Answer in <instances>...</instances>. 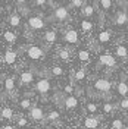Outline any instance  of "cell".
<instances>
[{"label": "cell", "instance_id": "obj_1", "mask_svg": "<svg viewBox=\"0 0 128 129\" xmlns=\"http://www.w3.org/2000/svg\"><path fill=\"white\" fill-rule=\"evenodd\" d=\"M50 88H52V85H50V81L46 79V78H43V79H40L37 84H35V87H34V91L35 92H38V94H47L49 91H50Z\"/></svg>", "mask_w": 128, "mask_h": 129}, {"label": "cell", "instance_id": "obj_2", "mask_svg": "<svg viewBox=\"0 0 128 129\" xmlns=\"http://www.w3.org/2000/svg\"><path fill=\"white\" fill-rule=\"evenodd\" d=\"M27 56L31 60H38L43 57V48L38 47V46H30L27 48Z\"/></svg>", "mask_w": 128, "mask_h": 129}, {"label": "cell", "instance_id": "obj_3", "mask_svg": "<svg viewBox=\"0 0 128 129\" xmlns=\"http://www.w3.org/2000/svg\"><path fill=\"white\" fill-rule=\"evenodd\" d=\"M69 18V12H68V8H63V6H60V8H56L55 9V12H53V19H56L59 22H63Z\"/></svg>", "mask_w": 128, "mask_h": 129}, {"label": "cell", "instance_id": "obj_4", "mask_svg": "<svg viewBox=\"0 0 128 129\" xmlns=\"http://www.w3.org/2000/svg\"><path fill=\"white\" fill-rule=\"evenodd\" d=\"M28 26L31 29H43L46 26V22L41 19L40 16H30L28 19Z\"/></svg>", "mask_w": 128, "mask_h": 129}, {"label": "cell", "instance_id": "obj_5", "mask_svg": "<svg viewBox=\"0 0 128 129\" xmlns=\"http://www.w3.org/2000/svg\"><path fill=\"white\" fill-rule=\"evenodd\" d=\"M93 87H94V89L100 91V92H109L112 84H111V81H108V79H97Z\"/></svg>", "mask_w": 128, "mask_h": 129}, {"label": "cell", "instance_id": "obj_6", "mask_svg": "<svg viewBox=\"0 0 128 129\" xmlns=\"http://www.w3.org/2000/svg\"><path fill=\"white\" fill-rule=\"evenodd\" d=\"M30 117H31L32 120H43V119H44V112H43V109L38 107V106L31 107V110H30Z\"/></svg>", "mask_w": 128, "mask_h": 129}, {"label": "cell", "instance_id": "obj_7", "mask_svg": "<svg viewBox=\"0 0 128 129\" xmlns=\"http://www.w3.org/2000/svg\"><path fill=\"white\" fill-rule=\"evenodd\" d=\"M63 106H65L66 110H75V109L78 107V98L74 97V95L66 97V98L63 100Z\"/></svg>", "mask_w": 128, "mask_h": 129}, {"label": "cell", "instance_id": "obj_8", "mask_svg": "<svg viewBox=\"0 0 128 129\" xmlns=\"http://www.w3.org/2000/svg\"><path fill=\"white\" fill-rule=\"evenodd\" d=\"M99 62H100V64L109 66V68H115L116 66V62H115L113 56H111V54H102V56L99 57Z\"/></svg>", "mask_w": 128, "mask_h": 129}, {"label": "cell", "instance_id": "obj_9", "mask_svg": "<svg viewBox=\"0 0 128 129\" xmlns=\"http://www.w3.org/2000/svg\"><path fill=\"white\" fill-rule=\"evenodd\" d=\"M63 40L66 41V43H69V44H77V43H78V31H75V29L66 31Z\"/></svg>", "mask_w": 128, "mask_h": 129}, {"label": "cell", "instance_id": "obj_10", "mask_svg": "<svg viewBox=\"0 0 128 129\" xmlns=\"http://www.w3.org/2000/svg\"><path fill=\"white\" fill-rule=\"evenodd\" d=\"M100 125L99 117H86L84 119V128L86 129H96Z\"/></svg>", "mask_w": 128, "mask_h": 129}, {"label": "cell", "instance_id": "obj_11", "mask_svg": "<svg viewBox=\"0 0 128 129\" xmlns=\"http://www.w3.org/2000/svg\"><path fill=\"white\" fill-rule=\"evenodd\" d=\"M19 79H21V84H22V85H28V84L32 82L34 75H32V72H22L19 75Z\"/></svg>", "mask_w": 128, "mask_h": 129}, {"label": "cell", "instance_id": "obj_12", "mask_svg": "<svg viewBox=\"0 0 128 129\" xmlns=\"http://www.w3.org/2000/svg\"><path fill=\"white\" fill-rule=\"evenodd\" d=\"M15 60H16V51L12 50V48H8L6 53H5V62L12 64V63H15Z\"/></svg>", "mask_w": 128, "mask_h": 129}, {"label": "cell", "instance_id": "obj_13", "mask_svg": "<svg viewBox=\"0 0 128 129\" xmlns=\"http://www.w3.org/2000/svg\"><path fill=\"white\" fill-rule=\"evenodd\" d=\"M127 21H128L127 12H118L115 15V24L116 25H124V24H127Z\"/></svg>", "mask_w": 128, "mask_h": 129}, {"label": "cell", "instance_id": "obj_14", "mask_svg": "<svg viewBox=\"0 0 128 129\" xmlns=\"http://www.w3.org/2000/svg\"><path fill=\"white\" fill-rule=\"evenodd\" d=\"M111 31H108V29H104V31H102L99 35H97V40H99V43H102V44H106V43H109L111 41Z\"/></svg>", "mask_w": 128, "mask_h": 129}, {"label": "cell", "instance_id": "obj_15", "mask_svg": "<svg viewBox=\"0 0 128 129\" xmlns=\"http://www.w3.org/2000/svg\"><path fill=\"white\" fill-rule=\"evenodd\" d=\"M81 12H82V15L86 16V18H91V16L94 15V8L91 5H84L82 9H81Z\"/></svg>", "mask_w": 128, "mask_h": 129}, {"label": "cell", "instance_id": "obj_16", "mask_svg": "<svg viewBox=\"0 0 128 129\" xmlns=\"http://www.w3.org/2000/svg\"><path fill=\"white\" fill-rule=\"evenodd\" d=\"M9 24L10 26H19L21 25V16L18 15V13H12V15L9 16Z\"/></svg>", "mask_w": 128, "mask_h": 129}, {"label": "cell", "instance_id": "obj_17", "mask_svg": "<svg viewBox=\"0 0 128 129\" xmlns=\"http://www.w3.org/2000/svg\"><path fill=\"white\" fill-rule=\"evenodd\" d=\"M118 92H119L122 97H127L128 95V84H127V82L121 81L119 84H118Z\"/></svg>", "mask_w": 128, "mask_h": 129}, {"label": "cell", "instance_id": "obj_18", "mask_svg": "<svg viewBox=\"0 0 128 129\" xmlns=\"http://www.w3.org/2000/svg\"><path fill=\"white\" fill-rule=\"evenodd\" d=\"M3 38L8 41V43H15V41H16V34H15V32H12V31H5Z\"/></svg>", "mask_w": 128, "mask_h": 129}, {"label": "cell", "instance_id": "obj_19", "mask_svg": "<svg viewBox=\"0 0 128 129\" xmlns=\"http://www.w3.org/2000/svg\"><path fill=\"white\" fill-rule=\"evenodd\" d=\"M13 88H15V79L13 78H6V81H5V89L8 92H10Z\"/></svg>", "mask_w": 128, "mask_h": 129}, {"label": "cell", "instance_id": "obj_20", "mask_svg": "<svg viewBox=\"0 0 128 129\" xmlns=\"http://www.w3.org/2000/svg\"><path fill=\"white\" fill-rule=\"evenodd\" d=\"M19 107L22 109V110H31V100L30 98H22L21 100V103H19Z\"/></svg>", "mask_w": 128, "mask_h": 129}, {"label": "cell", "instance_id": "obj_21", "mask_svg": "<svg viewBox=\"0 0 128 129\" xmlns=\"http://www.w3.org/2000/svg\"><path fill=\"white\" fill-rule=\"evenodd\" d=\"M44 40L47 41V43H55L56 41V31H47L46 32V35H44Z\"/></svg>", "mask_w": 128, "mask_h": 129}, {"label": "cell", "instance_id": "obj_22", "mask_svg": "<svg viewBox=\"0 0 128 129\" xmlns=\"http://www.w3.org/2000/svg\"><path fill=\"white\" fill-rule=\"evenodd\" d=\"M78 59H80L81 62H86L87 63L88 60H90V53H88L87 50H80L78 51Z\"/></svg>", "mask_w": 128, "mask_h": 129}, {"label": "cell", "instance_id": "obj_23", "mask_svg": "<svg viewBox=\"0 0 128 129\" xmlns=\"http://www.w3.org/2000/svg\"><path fill=\"white\" fill-rule=\"evenodd\" d=\"M12 116H13V110L12 109H9V107H5L3 110H2V119H12Z\"/></svg>", "mask_w": 128, "mask_h": 129}, {"label": "cell", "instance_id": "obj_24", "mask_svg": "<svg viewBox=\"0 0 128 129\" xmlns=\"http://www.w3.org/2000/svg\"><path fill=\"white\" fill-rule=\"evenodd\" d=\"M116 56L119 57H127L128 56V50L125 46H118L116 47Z\"/></svg>", "mask_w": 128, "mask_h": 129}, {"label": "cell", "instance_id": "obj_25", "mask_svg": "<svg viewBox=\"0 0 128 129\" xmlns=\"http://www.w3.org/2000/svg\"><path fill=\"white\" fill-rule=\"evenodd\" d=\"M59 117H60L59 112L52 110V112L49 113V116H47V122H56V120H59Z\"/></svg>", "mask_w": 128, "mask_h": 129}, {"label": "cell", "instance_id": "obj_26", "mask_svg": "<svg viewBox=\"0 0 128 129\" xmlns=\"http://www.w3.org/2000/svg\"><path fill=\"white\" fill-rule=\"evenodd\" d=\"M81 28H82V31H91L93 24L88 19H84V21H81Z\"/></svg>", "mask_w": 128, "mask_h": 129}, {"label": "cell", "instance_id": "obj_27", "mask_svg": "<svg viewBox=\"0 0 128 129\" xmlns=\"http://www.w3.org/2000/svg\"><path fill=\"white\" fill-rule=\"evenodd\" d=\"M112 129H124V122L121 119H113L112 120Z\"/></svg>", "mask_w": 128, "mask_h": 129}, {"label": "cell", "instance_id": "obj_28", "mask_svg": "<svg viewBox=\"0 0 128 129\" xmlns=\"http://www.w3.org/2000/svg\"><path fill=\"white\" fill-rule=\"evenodd\" d=\"M52 75H55V76H62V75H63V69H62L60 66H53V68H52Z\"/></svg>", "mask_w": 128, "mask_h": 129}, {"label": "cell", "instance_id": "obj_29", "mask_svg": "<svg viewBox=\"0 0 128 129\" xmlns=\"http://www.w3.org/2000/svg\"><path fill=\"white\" fill-rule=\"evenodd\" d=\"M69 56H71V54H69V51H68L66 48H62V50L59 51V57H60L62 60H68V59H69Z\"/></svg>", "mask_w": 128, "mask_h": 129}, {"label": "cell", "instance_id": "obj_30", "mask_svg": "<svg viewBox=\"0 0 128 129\" xmlns=\"http://www.w3.org/2000/svg\"><path fill=\"white\" fill-rule=\"evenodd\" d=\"M86 109H87V112H90V113H96L97 112V104L96 103H87Z\"/></svg>", "mask_w": 128, "mask_h": 129}, {"label": "cell", "instance_id": "obj_31", "mask_svg": "<svg viewBox=\"0 0 128 129\" xmlns=\"http://www.w3.org/2000/svg\"><path fill=\"white\" fill-rule=\"evenodd\" d=\"M100 5L104 10H109L111 6H112V0H100Z\"/></svg>", "mask_w": 128, "mask_h": 129}, {"label": "cell", "instance_id": "obj_32", "mask_svg": "<svg viewBox=\"0 0 128 129\" xmlns=\"http://www.w3.org/2000/svg\"><path fill=\"white\" fill-rule=\"evenodd\" d=\"M84 5H86V3H84L82 0H71V6L72 8H81L82 9Z\"/></svg>", "mask_w": 128, "mask_h": 129}, {"label": "cell", "instance_id": "obj_33", "mask_svg": "<svg viewBox=\"0 0 128 129\" xmlns=\"http://www.w3.org/2000/svg\"><path fill=\"white\" fill-rule=\"evenodd\" d=\"M121 110H128V98H124V100H121L119 104H118Z\"/></svg>", "mask_w": 128, "mask_h": 129}, {"label": "cell", "instance_id": "obj_34", "mask_svg": "<svg viewBox=\"0 0 128 129\" xmlns=\"http://www.w3.org/2000/svg\"><path fill=\"white\" fill-rule=\"evenodd\" d=\"M103 112L104 113H112L113 112V106L111 103H103Z\"/></svg>", "mask_w": 128, "mask_h": 129}, {"label": "cell", "instance_id": "obj_35", "mask_svg": "<svg viewBox=\"0 0 128 129\" xmlns=\"http://www.w3.org/2000/svg\"><path fill=\"white\" fill-rule=\"evenodd\" d=\"M84 78H86V71L80 69L78 72L75 73V79H77V81H81V79H84Z\"/></svg>", "mask_w": 128, "mask_h": 129}, {"label": "cell", "instance_id": "obj_36", "mask_svg": "<svg viewBox=\"0 0 128 129\" xmlns=\"http://www.w3.org/2000/svg\"><path fill=\"white\" fill-rule=\"evenodd\" d=\"M27 123H28V122H27L25 117H19V119H18V126H19V128H24Z\"/></svg>", "mask_w": 128, "mask_h": 129}, {"label": "cell", "instance_id": "obj_37", "mask_svg": "<svg viewBox=\"0 0 128 129\" xmlns=\"http://www.w3.org/2000/svg\"><path fill=\"white\" fill-rule=\"evenodd\" d=\"M72 91H74V88H72V85H71V84H68V85L65 87V92H68V94H71Z\"/></svg>", "mask_w": 128, "mask_h": 129}, {"label": "cell", "instance_id": "obj_38", "mask_svg": "<svg viewBox=\"0 0 128 129\" xmlns=\"http://www.w3.org/2000/svg\"><path fill=\"white\" fill-rule=\"evenodd\" d=\"M46 2H47V0H35V5H37V6H44Z\"/></svg>", "mask_w": 128, "mask_h": 129}, {"label": "cell", "instance_id": "obj_39", "mask_svg": "<svg viewBox=\"0 0 128 129\" xmlns=\"http://www.w3.org/2000/svg\"><path fill=\"white\" fill-rule=\"evenodd\" d=\"M27 2H28V0H16V3H18L19 6H24V5L27 3Z\"/></svg>", "mask_w": 128, "mask_h": 129}, {"label": "cell", "instance_id": "obj_40", "mask_svg": "<svg viewBox=\"0 0 128 129\" xmlns=\"http://www.w3.org/2000/svg\"><path fill=\"white\" fill-rule=\"evenodd\" d=\"M2 129H15V128L10 126V125H5V126H2Z\"/></svg>", "mask_w": 128, "mask_h": 129}, {"label": "cell", "instance_id": "obj_41", "mask_svg": "<svg viewBox=\"0 0 128 129\" xmlns=\"http://www.w3.org/2000/svg\"><path fill=\"white\" fill-rule=\"evenodd\" d=\"M127 35H128V26H127Z\"/></svg>", "mask_w": 128, "mask_h": 129}, {"label": "cell", "instance_id": "obj_42", "mask_svg": "<svg viewBox=\"0 0 128 129\" xmlns=\"http://www.w3.org/2000/svg\"><path fill=\"white\" fill-rule=\"evenodd\" d=\"M66 129H72V128H66Z\"/></svg>", "mask_w": 128, "mask_h": 129}, {"label": "cell", "instance_id": "obj_43", "mask_svg": "<svg viewBox=\"0 0 128 129\" xmlns=\"http://www.w3.org/2000/svg\"><path fill=\"white\" fill-rule=\"evenodd\" d=\"M125 2H128V0H125Z\"/></svg>", "mask_w": 128, "mask_h": 129}, {"label": "cell", "instance_id": "obj_44", "mask_svg": "<svg viewBox=\"0 0 128 129\" xmlns=\"http://www.w3.org/2000/svg\"><path fill=\"white\" fill-rule=\"evenodd\" d=\"M127 123H128V122H127Z\"/></svg>", "mask_w": 128, "mask_h": 129}]
</instances>
